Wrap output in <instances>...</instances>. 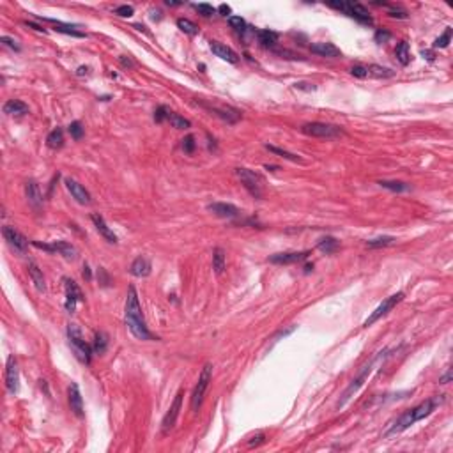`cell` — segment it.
I'll return each mask as SVG.
<instances>
[{
  "label": "cell",
  "instance_id": "1",
  "mask_svg": "<svg viewBox=\"0 0 453 453\" xmlns=\"http://www.w3.org/2000/svg\"><path fill=\"white\" fill-rule=\"evenodd\" d=\"M124 317H126L128 329H129L131 335H133L136 340H144V342L158 340V338L147 329L146 319H144V313H142L140 301H138V294H136V289L133 287V285L128 289L126 303H124Z\"/></svg>",
  "mask_w": 453,
  "mask_h": 453
},
{
  "label": "cell",
  "instance_id": "2",
  "mask_svg": "<svg viewBox=\"0 0 453 453\" xmlns=\"http://www.w3.org/2000/svg\"><path fill=\"white\" fill-rule=\"evenodd\" d=\"M443 402H444V395H437V397H432V398H428V400H425V402H421L420 405H416V407L407 409L402 416H398L397 421L391 423V427L386 430L384 436L389 437V436H395V434H400V432H404V430H407V428L411 427V425H414L416 421H421L423 418L430 416Z\"/></svg>",
  "mask_w": 453,
  "mask_h": 453
},
{
  "label": "cell",
  "instance_id": "3",
  "mask_svg": "<svg viewBox=\"0 0 453 453\" xmlns=\"http://www.w3.org/2000/svg\"><path fill=\"white\" fill-rule=\"evenodd\" d=\"M67 340H69V347L73 349L75 356L81 363L89 365L92 359V347L83 340L81 331L76 327V324H67Z\"/></svg>",
  "mask_w": 453,
  "mask_h": 453
},
{
  "label": "cell",
  "instance_id": "4",
  "mask_svg": "<svg viewBox=\"0 0 453 453\" xmlns=\"http://www.w3.org/2000/svg\"><path fill=\"white\" fill-rule=\"evenodd\" d=\"M386 354H388V349H384V351H381V353H377V356L373 357V359H370V361H368L367 365L363 367V370H361V372H359V375H357L356 379H353V383L349 384V388L345 389V393H343L342 400L338 402V407H343V405H345V402H347L349 398L353 397L354 393H356L357 389L361 388V386H363V383L367 381V377H368V375H370V372H372V370H373V367H375V365H377V363L381 361V359H384V357H386Z\"/></svg>",
  "mask_w": 453,
  "mask_h": 453
},
{
  "label": "cell",
  "instance_id": "5",
  "mask_svg": "<svg viewBox=\"0 0 453 453\" xmlns=\"http://www.w3.org/2000/svg\"><path fill=\"white\" fill-rule=\"evenodd\" d=\"M329 7H333V9H337V11H342L343 15H347L349 18L356 20L357 23H361V25H372L373 23V18L370 16L367 7L361 4H357V2H331Z\"/></svg>",
  "mask_w": 453,
  "mask_h": 453
},
{
  "label": "cell",
  "instance_id": "6",
  "mask_svg": "<svg viewBox=\"0 0 453 453\" xmlns=\"http://www.w3.org/2000/svg\"><path fill=\"white\" fill-rule=\"evenodd\" d=\"M212 379V365L211 363H206L204 368H202L200 375H198V381H196V386L192 393V411L193 413H198L202 402H204V397H206V391L209 388V383Z\"/></svg>",
  "mask_w": 453,
  "mask_h": 453
},
{
  "label": "cell",
  "instance_id": "7",
  "mask_svg": "<svg viewBox=\"0 0 453 453\" xmlns=\"http://www.w3.org/2000/svg\"><path fill=\"white\" fill-rule=\"evenodd\" d=\"M301 131L307 136H313V138H340V136H343L342 128L326 124V122H307L301 126Z\"/></svg>",
  "mask_w": 453,
  "mask_h": 453
},
{
  "label": "cell",
  "instance_id": "8",
  "mask_svg": "<svg viewBox=\"0 0 453 453\" xmlns=\"http://www.w3.org/2000/svg\"><path fill=\"white\" fill-rule=\"evenodd\" d=\"M404 299V294L402 292H397V294H393V296H389V297H386L381 305H379L375 310H373L370 315H368L367 319H365V323H363V327H368V326H372L373 323H377L379 319H383L384 315H388L389 312H391L393 308L397 307L398 303L402 301Z\"/></svg>",
  "mask_w": 453,
  "mask_h": 453
},
{
  "label": "cell",
  "instance_id": "9",
  "mask_svg": "<svg viewBox=\"0 0 453 453\" xmlns=\"http://www.w3.org/2000/svg\"><path fill=\"white\" fill-rule=\"evenodd\" d=\"M237 177L241 179V182L244 184V188L248 190L250 195H253L255 198H260L262 196V181L260 177L255 174V172L248 170V168H236Z\"/></svg>",
  "mask_w": 453,
  "mask_h": 453
},
{
  "label": "cell",
  "instance_id": "10",
  "mask_svg": "<svg viewBox=\"0 0 453 453\" xmlns=\"http://www.w3.org/2000/svg\"><path fill=\"white\" fill-rule=\"evenodd\" d=\"M2 236H4V239L7 241V244H9L15 252L25 253L27 246H29V239H27L20 230H16L15 226L5 225L4 228H2Z\"/></svg>",
  "mask_w": 453,
  "mask_h": 453
},
{
  "label": "cell",
  "instance_id": "11",
  "mask_svg": "<svg viewBox=\"0 0 453 453\" xmlns=\"http://www.w3.org/2000/svg\"><path fill=\"white\" fill-rule=\"evenodd\" d=\"M64 289H65V303H64L65 312L75 313L76 305H78V301L83 299V294H81L80 287L76 285L75 280H71V278H64Z\"/></svg>",
  "mask_w": 453,
  "mask_h": 453
},
{
  "label": "cell",
  "instance_id": "12",
  "mask_svg": "<svg viewBox=\"0 0 453 453\" xmlns=\"http://www.w3.org/2000/svg\"><path fill=\"white\" fill-rule=\"evenodd\" d=\"M5 388L11 395H16L20 389V373H18V363L16 357L11 354L7 357V365H5Z\"/></svg>",
  "mask_w": 453,
  "mask_h": 453
},
{
  "label": "cell",
  "instance_id": "13",
  "mask_svg": "<svg viewBox=\"0 0 453 453\" xmlns=\"http://www.w3.org/2000/svg\"><path fill=\"white\" fill-rule=\"evenodd\" d=\"M182 395H184L182 391H177L176 398H174V402L170 404V407H168L166 414L163 416V421H162V432L163 434H168L172 428H174V425H176L177 416H179V411H181Z\"/></svg>",
  "mask_w": 453,
  "mask_h": 453
},
{
  "label": "cell",
  "instance_id": "14",
  "mask_svg": "<svg viewBox=\"0 0 453 453\" xmlns=\"http://www.w3.org/2000/svg\"><path fill=\"white\" fill-rule=\"evenodd\" d=\"M308 255H312L310 250L305 252H283V253H275L267 260L271 264H280V266H289V264H297V262L308 259Z\"/></svg>",
  "mask_w": 453,
  "mask_h": 453
},
{
  "label": "cell",
  "instance_id": "15",
  "mask_svg": "<svg viewBox=\"0 0 453 453\" xmlns=\"http://www.w3.org/2000/svg\"><path fill=\"white\" fill-rule=\"evenodd\" d=\"M64 184L65 188H67V192L71 193V196L75 198L78 204H81V206H89L91 204V193L87 192L85 188L81 186L80 182L75 181V179H71V177H67V179H64Z\"/></svg>",
  "mask_w": 453,
  "mask_h": 453
},
{
  "label": "cell",
  "instance_id": "16",
  "mask_svg": "<svg viewBox=\"0 0 453 453\" xmlns=\"http://www.w3.org/2000/svg\"><path fill=\"white\" fill-rule=\"evenodd\" d=\"M207 211H211L218 218H226V220L239 216V209L234 204H226V202H212L207 206Z\"/></svg>",
  "mask_w": 453,
  "mask_h": 453
},
{
  "label": "cell",
  "instance_id": "17",
  "mask_svg": "<svg viewBox=\"0 0 453 453\" xmlns=\"http://www.w3.org/2000/svg\"><path fill=\"white\" fill-rule=\"evenodd\" d=\"M67 398H69L71 411H73L78 418H81V416H83V398H81L78 384H75V383L71 384L69 389H67Z\"/></svg>",
  "mask_w": 453,
  "mask_h": 453
},
{
  "label": "cell",
  "instance_id": "18",
  "mask_svg": "<svg viewBox=\"0 0 453 453\" xmlns=\"http://www.w3.org/2000/svg\"><path fill=\"white\" fill-rule=\"evenodd\" d=\"M211 50H212V53H214L216 57H220L222 61L230 62V64H237V62H239V55H237L236 51L232 50L230 46L212 41V43H211Z\"/></svg>",
  "mask_w": 453,
  "mask_h": 453
},
{
  "label": "cell",
  "instance_id": "19",
  "mask_svg": "<svg viewBox=\"0 0 453 453\" xmlns=\"http://www.w3.org/2000/svg\"><path fill=\"white\" fill-rule=\"evenodd\" d=\"M152 271V266H151V260L147 257H136L135 260L131 262V267H129V273L133 275V276L136 278H146L149 276Z\"/></svg>",
  "mask_w": 453,
  "mask_h": 453
},
{
  "label": "cell",
  "instance_id": "20",
  "mask_svg": "<svg viewBox=\"0 0 453 453\" xmlns=\"http://www.w3.org/2000/svg\"><path fill=\"white\" fill-rule=\"evenodd\" d=\"M91 220H92V223H94V226H96V230L99 232L101 236L105 237L108 243L115 244V243H117V236L113 234V230H112L110 226L106 225L105 218L101 216V214H97V212H94V214H91Z\"/></svg>",
  "mask_w": 453,
  "mask_h": 453
},
{
  "label": "cell",
  "instance_id": "21",
  "mask_svg": "<svg viewBox=\"0 0 453 453\" xmlns=\"http://www.w3.org/2000/svg\"><path fill=\"white\" fill-rule=\"evenodd\" d=\"M310 51L319 57H327V59H335V57L342 55L340 48H337L333 43H315V45L310 46Z\"/></svg>",
  "mask_w": 453,
  "mask_h": 453
},
{
  "label": "cell",
  "instance_id": "22",
  "mask_svg": "<svg viewBox=\"0 0 453 453\" xmlns=\"http://www.w3.org/2000/svg\"><path fill=\"white\" fill-rule=\"evenodd\" d=\"M29 276H31L32 283H34V287L37 289V292L46 291V282H45V276H43V271H41L39 267H37V264H34V262L29 264Z\"/></svg>",
  "mask_w": 453,
  "mask_h": 453
},
{
  "label": "cell",
  "instance_id": "23",
  "mask_svg": "<svg viewBox=\"0 0 453 453\" xmlns=\"http://www.w3.org/2000/svg\"><path fill=\"white\" fill-rule=\"evenodd\" d=\"M4 113H7V115H25V113H29V106L20 99H9L5 101Z\"/></svg>",
  "mask_w": 453,
  "mask_h": 453
},
{
  "label": "cell",
  "instance_id": "24",
  "mask_svg": "<svg viewBox=\"0 0 453 453\" xmlns=\"http://www.w3.org/2000/svg\"><path fill=\"white\" fill-rule=\"evenodd\" d=\"M53 248H55L57 253H61L62 257L67 259V260H75L76 255H78V250L67 241H53Z\"/></svg>",
  "mask_w": 453,
  "mask_h": 453
},
{
  "label": "cell",
  "instance_id": "25",
  "mask_svg": "<svg viewBox=\"0 0 453 453\" xmlns=\"http://www.w3.org/2000/svg\"><path fill=\"white\" fill-rule=\"evenodd\" d=\"M45 21H50V23H53L55 25V31L61 32V34H65V35H73V37H85V34L80 31H76L75 25H65V23H62V21L59 20H53V18H43Z\"/></svg>",
  "mask_w": 453,
  "mask_h": 453
},
{
  "label": "cell",
  "instance_id": "26",
  "mask_svg": "<svg viewBox=\"0 0 453 453\" xmlns=\"http://www.w3.org/2000/svg\"><path fill=\"white\" fill-rule=\"evenodd\" d=\"M25 193H27V198H29V202H31L34 207H39L41 204H43V195H41V190H39V186H37L34 181H29L25 184Z\"/></svg>",
  "mask_w": 453,
  "mask_h": 453
},
{
  "label": "cell",
  "instance_id": "27",
  "mask_svg": "<svg viewBox=\"0 0 453 453\" xmlns=\"http://www.w3.org/2000/svg\"><path fill=\"white\" fill-rule=\"evenodd\" d=\"M46 146L50 149H61L64 146V133H62L61 128H55L53 131H50V135L46 136Z\"/></svg>",
  "mask_w": 453,
  "mask_h": 453
},
{
  "label": "cell",
  "instance_id": "28",
  "mask_svg": "<svg viewBox=\"0 0 453 453\" xmlns=\"http://www.w3.org/2000/svg\"><path fill=\"white\" fill-rule=\"evenodd\" d=\"M225 262L226 257L223 248H214V252H212V269H214L216 275H222L225 271Z\"/></svg>",
  "mask_w": 453,
  "mask_h": 453
},
{
  "label": "cell",
  "instance_id": "29",
  "mask_svg": "<svg viewBox=\"0 0 453 453\" xmlns=\"http://www.w3.org/2000/svg\"><path fill=\"white\" fill-rule=\"evenodd\" d=\"M267 149L269 152H273V154H276V156H282L283 160H289V162H292V163H305L301 160V158L297 156V154H294V152H289V151H285V149H280V147H275V146H269V144H266L264 146Z\"/></svg>",
  "mask_w": 453,
  "mask_h": 453
},
{
  "label": "cell",
  "instance_id": "30",
  "mask_svg": "<svg viewBox=\"0 0 453 453\" xmlns=\"http://www.w3.org/2000/svg\"><path fill=\"white\" fill-rule=\"evenodd\" d=\"M395 55H397V61L402 65H407L411 62V51H409V45L405 41H400L395 48Z\"/></svg>",
  "mask_w": 453,
  "mask_h": 453
},
{
  "label": "cell",
  "instance_id": "31",
  "mask_svg": "<svg viewBox=\"0 0 453 453\" xmlns=\"http://www.w3.org/2000/svg\"><path fill=\"white\" fill-rule=\"evenodd\" d=\"M377 184L379 186L386 188V190H389V192H393V193H404V192H409V190H411V186H409L407 182H402V181H379Z\"/></svg>",
  "mask_w": 453,
  "mask_h": 453
},
{
  "label": "cell",
  "instance_id": "32",
  "mask_svg": "<svg viewBox=\"0 0 453 453\" xmlns=\"http://www.w3.org/2000/svg\"><path fill=\"white\" fill-rule=\"evenodd\" d=\"M257 37H259V43H260L262 46H273L275 43L278 41V34L273 31H267V29H264V31H259L257 32Z\"/></svg>",
  "mask_w": 453,
  "mask_h": 453
},
{
  "label": "cell",
  "instance_id": "33",
  "mask_svg": "<svg viewBox=\"0 0 453 453\" xmlns=\"http://www.w3.org/2000/svg\"><path fill=\"white\" fill-rule=\"evenodd\" d=\"M168 122H170L172 128H176V129H188V128L192 126V122L188 121V119H184V117H181L179 113H176V112H170Z\"/></svg>",
  "mask_w": 453,
  "mask_h": 453
},
{
  "label": "cell",
  "instance_id": "34",
  "mask_svg": "<svg viewBox=\"0 0 453 453\" xmlns=\"http://www.w3.org/2000/svg\"><path fill=\"white\" fill-rule=\"evenodd\" d=\"M368 76H375V78H389V76L395 75V71L388 69V67H383V65H368Z\"/></svg>",
  "mask_w": 453,
  "mask_h": 453
},
{
  "label": "cell",
  "instance_id": "35",
  "mask_svg": "<svg viewBox=\"0 0 453 453\" xmlns=\"http://www.w3.org/2000/svg\"><path fill=\"white\" fill-rule=\"evenodd\" d=\"M106 347H108V337H106V333L99 331L96 333V337H94V347H92V351L96 354H103L106 351Z\"/></svg>",
  "mask_w": 453,
  "mask_h": 453
},
{
  "label": "cell",
  "instance_id": "36",
  "mask_svg": "<svg viewBox=\"0 0 453 453\" xmlns=\"http://www.w3.org/2000/svg\"><path fill=\"white\" fill-rule=\"evenodd\" d=\"M395 241H397V239H395L393 236H379V237H375V239L367 241V246L368 248H384V246L393 244Z\"/></svg>",
  "mask_w": 453,
  "mask_h": 453
},
{
  "label": "cell",
  "instance_id": "37",
  "mask_svg": "<svg viewBox=\"0 0 453 453\" xmlns=\"http://www.w3.org/2000/svg\"><path fill=\"white\" fill-rule=\"evenodd\" d=\"M177 27H179V29L188 35L198 34V27H196L192 20H186V18H179V20H177Z\"/></svg>",
  "mask_w": 453,
  "mask_h": 453
},
{
  "label": "cell",
  "instance_id": "38",
  "mask_svg": "<svg viewBox=\"0 0 453 453\" xmlns=\"http://www.w3.org/2000/svg\"><path fill=\"white\" fill-rule=\"evenodd\" d=\"M337 248H338V241L331 236L323 237V239L319 241V250H323V252H326V253H333Z\"/></svg>",
  "mask_w": 453,
  "mask_h": 453
},
{
  "label": "cell",
  "instance_id": "39",
  "mask_svg": "<svg viewBox=\"0 0 453 453\" xmlns=\"http://www.w3.org/2000/svg\"><path fill=\"white\" fill-rule=\"evenodd\" d=\"M211 112H214L218 117H222L223 121H226L228 124H234V122H237L239 121V117L241 115H230V112H234V110H230V108H211Z\"/></svg>",
  "mask_w": 453,
  "mask_h": 453
},
{
  "label": "cell",
  "instance_id": "40",
  "mask_svg": "<svg viewBox=\"0 0 453 453\" xmlns=\"http://www.w3.org/2000/svg\"><path fill=\"white\" fill-rule=\"evenodd\" d=\"M67 131H69V135H71V138H75V140H81V136H83V126H81V122L80 121H73L67 126Z\"/></svg>",
  "mask_w": 453,
  "mask_h": 453
},
{
  "label": "cell",
  "instance_id": "41",
  "mask_svg": "<svg viewBox=\"0 0 453 453\" xmlns=\"http://www.w3.org/2000/svg\"><path fill=\"white\" fill-rule=\"evenodd\" d=\"M450 41H452V29H446L444 31L443 35H439L437 39H436V43H434V48H446V46L450 45Z\"/></svg>",
  "mask_w": 453,
  "mask_h": 453
},
{
  "label": "cell",
  "instance_id": "42",
  "mask_svg": "<svg viewBox=\"0 0 453 453\" xmlns=\"http://www.w3.org/2000/svg\"><path fill=\"white\" fill-rule=\"evenodd\" d=\"M228 25L237 32H244L246 31V21L243 20L241 16H230L228 18Z\"/></svg>",
  "mask_w": 453,
  "mask_h": 453
},
{
  "label": "cell",
  "instance_id": "43",
  "mask_svg": "<svg viewBox=\"0 0 453 453\" xmlns=\"http://www.w3.org/2000/svg\"><path fill=\"white\" fill-rule=\"evenodd\" d=\"M170 108L168 106H165V105H162V106H158L156 108V112H154V121L156 122H165V121H168V115H170Z\"/></svg>",
  "mask_w": 453,
  "mask_h": 453
},
{
  "label": "cell",
  "instance_id": "44",
  "mask_svg": "<svg viewBox=\"0 0 453 453\" xmlns=\"http://www.w3.org/2000/svg\"><path fill=\"white\" fill-rule=\"evenodd\" d=\"M195 147H196V144H195V136L193 135H188L182 138V151L186 152V154H192V152L195 151Z\"/></svg>",
  "mask_w": 453,
  "mask_h": 453
},
{
  "label": "cell",
  "instance_id": "45",
  "mask_svg": "<svg viewBox=\"0 0 453 453\" xmlns=\"http://www.w3.org/2000/svg\"><path fill=\"white\" fill-rule=\"evenodd\" d=\"M193 7H195V9L198 11L202 16H206V18L212 16V15H214V11H216L214 7H212V5H209V4H195Z\"/></svg>",
  "mask_w": 453,
  "mask_h": 453
},
{
  "label": "cell",
  "instance_id": "46",
  "mask_svg": "<svg viewBox=\"0 0 453 453\" xmlns=\"http://www.w3.org/2000/svg\"><path fill=\"white\" fill-rule=\"evenodd\" d=\"M113 13L117 16H121V18H129V16H133L135 9H133V5H119V7H115Z\"/></svg>",
  "mask_w": 453,
  "mask_h": 453
},
{
  "label": "cell",
  "instance_id": "47",
  "mask_svg": "<svg viewBox=\"0 0 453 453\" xmlns=\"http://www.w3.org/2000/svg\"><path fill=\"white\" fill-rule=\"evenodd\" d=\"M2 45H5V46H9L11 50H15V51H20L21 48H20V45H18V41L16 39H13V37H9V35H2Z\"/></svg>",
  "mask_w": 453,
  "mask_h": 453
},
{
  "label": "cell",
  "instance_id": "48",
  "mask_svg": "<svg viewBox=\"0 0 453 453\" xmlns=\"http://www.w3.org/2000/svg\"><path fill=\"white\" fill-rule=\"evenodd\" d=\"M351 75L356 76V78H367L368 69L365 67V65H354L353 69H351Z\"/></svg>",
  "mask_w": 453,
  "mask_h": 453
},
{
  "label": "cell",
  "instance_id": "49",
  "mask_svg": "<svg viewBox=\"0 0 453 453\" xmlns=\"http://www.w3.org/2000/svg\"><path fill=\"white\" fill-rule=\"evenodd\" d=\"M373 39L377 41V43H386V41L391 39V34L388 31H377L375 35H373Z\"/></svg>",
  "mask_w": 453,
  "mask_h": 453
},
{
  "label": "cell",
  "instance_id": "50",
  "mask_svg": "<svg viewBox=\"0 0 453 453\" xmlns=\"http://www.w3.org/2000/svg\"><path fill=\"white\" fill-rule=\"evenodd\" d=\"M32 244H34L35 248H39V250H45V252L48 253H53L55 252V248H53V243H39V241H32Z\"/></svg>",
  "mask_w": 453,
  "mask_h": 453
},
{
  "label": "cell",
  "instance_id": "51",
  "mask_svg": "<svg viewBox=\"0 0 453 453\" xmlns=\"http://www.w3.org/2000/svg\"><path fill=\"white\" fill-rule=\"evenodd\" d=\"M388 15L391 16V18H400V20H404V18H407V13L402 9H389Z\"/></svg>",
  "mask_w": 453,
  "mask_h": 453
},
{
  "label": "cell",
  "instance_id": "52",
  "mask_svg": "<svg viewBox=\"0 0 453 453\" xmlns=\"http://www.w3.org/2000/svg\"><path fill=\"white\" fill-rule=\"evenodd\" d=\"M218 11H220L223 16H228V18H230V15H232V7H230V5H226V4L220 5V7H218Z\"/></svg>",
  "mask_w": 453,
  "mask_h": 453
},
{
  "label": "cell",
  "instance_id": "53",
  "mask_svg": "<svg viewBox=\"0 0 453 453\" xmlns=\"http://www.w3.org/2000/svg\"><path fill=\"white\" fill-rule=\"evenodd\" d=\"M296 89H305V91H315V85H313V83H305V81H299V83H296Z\"/></svg>",
  "mask_w": 453,
  "mask_h": 453
},
{
  "label": "cell",
  "instance_id": "54",
  "mask_svg": "<svg viewBox=\"0 0 453 453\" xmlns=\"http://www.w3.org/2000/svg\"><path fill=\"white\" fill-rule=\"evenodd\" d=\"M450 381H452V370H446V373H444L443 377H439V384H448Z\"/></svg>",
  "mask_w": 453,
  "mask_h": 453
},
{
  "label": "cell",
  "instance_id": "55",
  "mask_svg": "<svg viewBox=\"0 0 453 453\" xmlns=\"http://www.w3.org/2000/svg\"><path fill=\"white\" fill-rule=\"evenodd\" d=\"M25 25L27 27H31V29H34V31H37V32H46L43 27H39V25H35V23H32V21H25Z\"/></svg>",
  "mask_w": 453,
  "mask_h": 453
},
{
  "label": "cell",
  "instance_id": "56",
  "mask_svg": "<svg viewBox=\"0 0 453 453\" xmlns=\"http://www.w3.org/2000/svg\"><path fill=\"white\" fill-rule=\"evenodd\" d=\"M83 278H87V280H91L92 278V275H91V269H89V266H83Z\"/></svg>",
  "mask_w": 453,
  "mask_h": 453
},
{
  "label": "cell",
  "instance_id": "57",
  "mask_svg": "<svg viewBox=\"0 0 453 453\" xmlns=\"http://www.w3.org/2000/svg\"><path fill=\"white\" fill-rule=\"evenodd\" d=\"M421 55H423V57H427L428 61H432V59H434L432 51H425V50H423V51H421Z\"/></svg>",
  "mask_w": 453,
  "mask_h": 453
},
{
  "label": "cell",
  "instance_id": "58",
  "mask_svg": "<svg viewBox=\"0 0 453 453\" xmlns=\"http://www.w3.org/2000/svg\"><path fill=\"white\" fill-rule=\"evenodd\" d=\"M87 71H89V67H78V75H83Z\"/></svg>",
  "mask_w": 453,
  "mask_h": 453
},
{
  "label": "cell",
  "instance_id": "59",
  "mask_svg": "<svg viewBox=\"0 0 453 453\" xmlns=\"http://www.w3.org/2000/svg\"><path fill=\"white\" fill-rule=\"evenodd\" d=\"M166 5H179V2H170V0H166Z\"/></svg>",
  "mask_w": 453,
  "mask_h": 453
},
{
  "label": "cell",
  "instance_id": "60",
  "mask_svg": "<svg viewBox=\"0 0 453 453\" xmlns=\"http://www.w3.org/2000/svg\"><path fill=\"white\" fill-rule=\"evenodd\" d=\"M312 269H313V266H307V267H305V273H310Z\"/></svg>",
  "mask_w": 453,
  "mask_h": 453
}]
</instances>
